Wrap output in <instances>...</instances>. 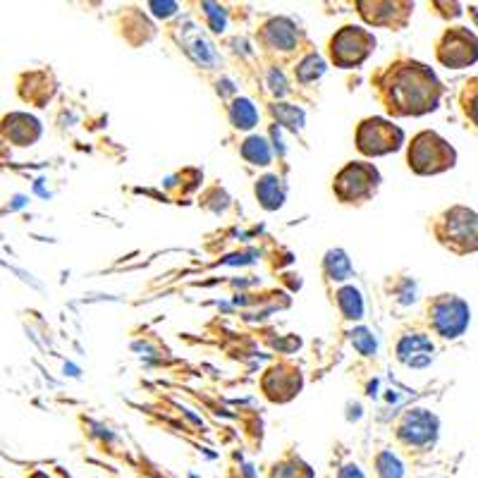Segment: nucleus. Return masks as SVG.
Returning a JSON list of instances; mask_svg holds the SVG:
<instances>
[{
	"instance_id": "obj_8",
	"label": "nucleus",
	"mask_w": 478,
	"mask_h": 478,
	"mask_svg": "<svg viewBox=\"0 0 478 478\" xmlns=\"http://www.w3.org/2000/svg\"><path fill=\"white\" fill-rule=\"evenodd\" d=\"M435 431H438V418L424 409H414L402 418L397 433L407 445H428L435 441Z\"/></svg>"
},
{
	"instance_id": "obj_18",
	"label": "nucleus",
	"mask_w": 478,
	"mask_h": 478,
	"mask_svg": "<svg viewBox=\"0 0 478 478\" xmlns=\"http://www.w3.org/2000/svg\"><path fill=\"white\" fill-rule=\"evenodd\" d=\"M342 478H364V476L358 474L357 466H347V469L342 471Z\"/></svg>"
},
{
	"instance_id": "obj_6",
	"label": "nucleus",
	"mask_w": 478,
	"mask_h": 478,
	"mask_svg": "<svg viewBox=\"0 0 478 478\" xmlns=\"http://www.w3.org/2000/svg\"><path fill=\"white\" fill-rule=\"evenodd\" d=\"M431 321L442 337H457L462 335L469 323V309L462 299L441 297L435 299L433 307H431Z\"/></svg>"
},
{
	"instance_id": "obj_17",
	"label": "nucleus",
	"mask_w": 478,
	"mask_h": 478,
	"mask_svg": "<svg viewBox=\"0 0 478 478\" xmlns=\"http://www.w3.org/2000/svg\"><path fill=\"white\" fill-rule=\"evenodd\" d=\"M351 342H354V347H357V350L361 351V354H374V351H375L374 335H371V333H368V330H364V328H358V330H354V333H351Z\"/></svg>"
},
{
	"instance_id": "obj_7",
	"label": "nucleus",
	"mask_w": 478,
	"mask_h": 478,
	"mask_svg": "<svg viewBox=\"0 0 478 478\" xmlns=\"http://www.w3.org/2000/svg\"><path fill=\"white\" fill-rule=\"evenodd\" d=\"M445 220V230L441 232V237L445 244H452L455 249L464 251V249L478 247V216L466 209H452Z\"/></svg>"
},
{
	"instance_id": "obj_11",
	"label": "nucleus",
	"mask_w": 478,
	"mask_h": 478,
	"mask_svg": "<svg viewBox=\"0 0 478 478\" xmlns=\"http://www.w3.org/2000/svg\"><path fill=\"white\" fill-rule=\"evenodd\" d=\"M256 196L261 199L266 209H277L284 199V189L280 187V179L277 177H263L256 185Z\"/></svg>"
},
{
	"instance_id": "obj_1",
	"label": "nucleus",
	"mask_w": 478,
	"mask_h": 478,
	"mask_svg": "<svg viewBox=\"0 0 478 478\" xmlns=\"http://www.w3.org/2000/svg\"><path fill=\"white\" fill-rule=\"evenodd\" d=\"M385 108L397 115H418L433 111L438 98V84L424 65L409 62L404 68L390 70L388 82L383 84Z\"/></svg>"
},
{
	"instance_id": "obj_12",
	"label": "nucleus",
	"mask_w": 478,
	"mask_h": 478,
	"mask_svg": "<svg viewBox=\"0 0 478 478\" xmlns=\"http://www.w3.org/2000/svg\"><path fill=\"white\" fill-rule=\"evenodd\" d=\"M337 304L342 309V314L347 318H358L361 311H364V304H361V297L354 287H344L340 294H337Z\"/></svg>"
},
{
	"instance_id": "obj_9",
	"label": "nucleus",
	"mask_w": 478,
	"mask_h": 478,
	"mask_svg": "<svg viewBox=\"0 0 478 478\" xmlns=\"http://www.w3.org/2000/svg\"><path fill=\"white\" fill-rule=\"evenodd\" d=\"M433 344L426 335L421 333H411V335H404L397 344V357L400 361H404L407 367L411 368H424L433 361Z\"/></svg>"
},
{
	"instance_id": "obj_16",
	"label": "nucleus",
	"mask_w": 478,
	"mask_h": 478,
	"mask_svg": "<svg viewBox=\"0 0 478 478\" xmlns=\"http://www.w3.org/2000/svg\"><path fill=\"white\" fill-rule=\"evenodd\" d=\"M378 474H381V478H402V464L397 462L390 452H383L378 457Z\"/></svg>"
},
{
	"instance_id": "obj_14",
	"label": "nucleus",
	"mask_w": 478,
	"mask_h": 478,
	"mask_svg": "<svg viewBox=\"0 0 478 478\" xmlns=\"http://www.w3.org/2000/svg\"><path fill=\"white\" fill-rule=\"evenodd\" d=\"M242 153H244L247 161H251V163H256V165H266L270 161L268 144L263 142V139H259V136H251V139L244 144Z\"/></svg>"
},
{
	"instance_id": "obj_3",
	"label": "nucleus",
	"mask_w": 478,
	"mask_h": 478,
	"mask_svg": "<svg viewBox=\"0 0 478 478\" xmlns=\"http://www.w3.org/2000/svg\"><path fill=\"white\" fill-rule=\"evenodd\" d=\"M378 170L374 165L367 163H350L340 175L335 177V194L344 203L367 202L368 196L374 194L378 187Z\"/></svg>"
},
{
	"instance_id": "obj_15",
	"label": "nucleus",
	"mask_w": 478,
	"mask_h": 478,
	"mask_svg": "<svg viewBox=\"0 0 478 478\" xmlns=\"http://www.w3.org/2000/svg\"><path fill=\"white\" fill-rule=\"evenodd\" d=\"M326 270H328L330 277L344 280V277L350 276V261H347V256H344L342 251H330L328 259H326Z\"/></svg>"
},
{
	"instance_id": "obj_4",
	"label": "nucleus",
	"mask_w": 478,
	"mask_h": 478,
	"mask_svg": "<svg viewBox=\"0 0 478 478\" xmlns=\"http://www.w3.org/2000/svg\"><path fill=\"white\" fill-rule=\"evenodd\" d=\"M402 144V129L390 125L381 118L364 120L357 129V146L367 156H383L390 151L400 149Z\"/></svg>"
},
{
	"instance_id": "obj_5",
	"label": "nucleus",
	"mask_w": 478,
	"mask_h": 478,
	"mask_svg": "<svg viewBox=\"0 0 478 478\" xmlns=\"http://www.w3.org/2000/svg\"><path fill=\"white\" fill-rule=\"evenodd\" d=\"M374 44V37L368 31L358 29V27H344L330 41V58L335 60L340 68H351L367 58Z\"/></svg>"
},
{
	"instance_id": "obj_2",
	"label": "nucleus",
	"mask_w": 478,
	"mask_h": 478,
	"mask_svg": "<svg viewBox=\"0 0 478 478\" xmlns=\"http://www.w3.org/2000/svg\"><path fill=\"white\" fill-rule=\"evenodd\" d=\"M455 161V151L449 149L448 142H442L441 136L433 132L418 135L409 146V165L416 172H441L449 168Z\"/></svg>"
},
{
	"instance_id": "obj_10",
	"label": "nucleus",
	"mask_w": 478,
	"mask_h": 478,
	"mask_svg": "<svg viewBox=\"0 0 478 478\" xmlns=\"http://www.w3.org/2000/svg\"><path fill=\"white\" fill-rule=\"evenodd\" d=\"M445 44H452L455 48L452 51H441V60L445 65H464V62H474L478 55V45L476 48H466V45H474L476 41L466 34H452V37H445Z\"/></svg>"
},
{
	"instance_id": "obj_13",
	"label": "nucleus",
	"mask_w": 478,
	"mask_h": 478,
	"mask_svg": "<svg viewBox=\"0 0 478 478\" xmlns=\"http://www.w3.org/2000/svg\"><path fill=\"white\" fill-rule=\"evenodd\" d=\"M232 122L237 125V128L242 129H249V128H254V122H256V111H254V105L249 103V101H235V105H232Z\"/></svg>"
}]
</instances>
